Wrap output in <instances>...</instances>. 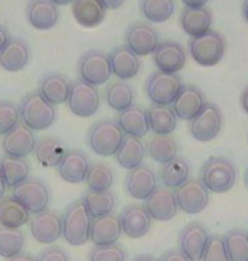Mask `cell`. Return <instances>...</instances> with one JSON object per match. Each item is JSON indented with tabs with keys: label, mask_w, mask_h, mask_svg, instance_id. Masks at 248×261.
Segmentation results:
<instances>
[{
	"label": "cell",
	"mask_w": 248,
	"mask_h": 261,
	"mask_svg": "<svg viewBox=\"0 0 248 261\" xmlns=\"http://www.w3.org/2000/svg\"><path fill=\"white\" fill-rule=\"evenodd\" d=\"M92 216L80 200L72 202L61 216V238L72 246H83L91 241Z\"/></svg>",
	"instance_id": "6da1fadb"
},
{
	"label": "cell",
	"mask_w": 248,
	"mask_h": 261,
	"mask_svg": "<svg viewBox=\"0 0 248 261\" xmlns=\"http://www.w3.org/2000/svg\"><path fill=\"white\" fill-rule=\"evenodd\" d=\"M20 121L31 130L50 129L56 121V109L38 90L26 93L19 106Z\"/></svg>",
	"instance_id": "7a4b0ae2"
},
{
	"label": "cell",
	"mask_w": 248,
	"mask_h": 261,
	"mask_svg": "<svg viewBox=\"0 0 248 261\" xmlns=\"http://www.w3.org/2000/svg\"><path fill=\"white\" fill-rule=\"evenodd\" d=\"M236 166L231 160L224 156H213L200 168V181L213 194L230 192L236 184Z\"/></svg>",
	"instance_id": "3957f363"
},
{
	"label": "cell",
	"mask_w": 248,
	"mask_h": 261,
	"mask_svg": "<svg viewBox=\"0 0 248 261\" xmlns=\"http://www.w3.org/2000/svg\"><path fill=\"white\" fill-rule=\"evenodd\" d=\"M124 133L114 119H100L87 130V144L99 156H116Z\"/></svg>",
	"instance_id": "277c9868"
},
{
	"label": "cell",
	"mask_w": 248,
	"mask_h": 261,
	"mask_svg": "<svg viewBox=\"0 0 248 261\" xmlns=\"http://www.w3.org/2000/svg\"><path fill=\"white\" fill-rule=\"evenodd\" d=\"M189 53L200 66L218 65L226 55V39L218 31L209 29L208 33L189 41Z\"/></svg>",
	"instance_id": "5b68a950"
},
{
	"label": "cell",
	"mask_w": 248,
	"mask_h": 261,
	"mask_svg": "<svg viewBox=\"0 0 248 261\" xmlns=\"http://www.w3.org/2000/svg\"><path fill=\"white\" fill-rule=\"evenodd\" d=\"M182 87V78L175 75V73H165L156 70L146 78L145 92L153 102V106H172Z\"/></svg>",
	"instance_id": "8992f818"
},
{
	"label": "cell",
	"mask_w": 248,
	"mask_h": 261,
	"mask_svg": "<svg viewBox=\"0 0 248 261\" xmlns=\"http://www.w3.org/2000/svg\"><path fill=\"white\" fill-rule=\"evenodd\" d=\"M78 76L88 85L100 87L109 82L110 75V63H109V53L102 49H91L83 53L78 60L77 65Z\"/></svg>",
	"instance_id": "52a82bcc"
},
{
	"label": "cell",
	"mask_w": 248,
	"mask_h": 261,
	"mask_svg": "<svg viewBox=\"0 0 248 261\" xmlns=\"http://www.w3.org/2000/svg\"><path fill=\"white\" fill-rule=\"evenodd\" d=\"M12 197L28 208L29 214H41L50 207L51 190L46 181L39 178H28L12 189Z\"/></svg>",
	"instance_id": "ba28073f"
},
{
	"label": "cell",
	"mask_w": 248,
	"mask_h": 261,
	"mask_svg": "<svg viewBox=\"0 0 248 261\" xmlns=\"http://www.w3.org/2000/svg\"><path fill=\"white\" fill-rule=\"evenodd\" d=\"M66 103L72 114L77 117L96 116L100 107V93L97 90V87L88 85V83L78 78V80L72 83Z\"/></svg>",
	"instance_id": "9c48e42d"
},
{
	"label": "cell",
	"mask_w": 248,
	"mask_h": 261,
	"mask_svg": "<svg viewBox=\"0 0 248 261\" xmlns=\"http://www.w3.org/2000/svg\"><path fill=\"white\" fill-rule=\"evenodd\" d=\"M191 134L200 143H209L218 138L223 129V112L213 102H208L204 109L191 121Z\"/></svg>",
	"instance_id": "30bf717a"
},
{
	"label": "cell",
	"mask_w": 248,
	"mask_h": 261,
	"mask_svg": "<svg viewBox=\"0 0 248 261\" xmlns=\"http://www.w3.org/2000/svg\"><path fill=\"white\" fill-rule=\"evenodd\" d=\"M178 211L194 216L206 211L209 205V190L197 178H189L186 184L175 190Z\"/></svg>",
	"instance_id": "8fae6325"
},
{
	"label": "cell",
	"mask_w": 248,
	"mask_h": 261,
	"mask_svg": "<svg viewBox=\"0 0 248 261\" xmlns=\"http://www.w3.org/2000/svg\"><path fill=\"white\" fill-rule=\"evenodd\" d=\"M126 46L138 56L153 55L160 44V34L153 25L146 22H133L126 29Z\"/></svg>",
	"instance_id": "7c38bea8"
},
{
	"label": "cell",
	"mask_w": 248,
	"mask_h": 261,
	"mask_svg": "<svg viewBox=\"0 0 248 261\" xmlns=\"http://www.w3.org/2000/svg\"><path fill=\"white\" fill-rule=\"evenodd\" d=\"M158 187V176L148 165H140L129 170L124 178V189L129 197L145 202Z\"/></svg>",
	"instance_id": "4fadbf2b"
},
{
	"label": "cell",
	"mask_w": 248,
	"mask_h": 261,
	"mask_svg": "<svg viewBox=\"0 0 248 261\" xmlns=\"http://www.w3.org/2000/svg\"><path fill=\"white\" fill-rule=\"evenodd\" d=\"M209 241V231L204 224L191 222L181 231L178 249L191 261H200Z\"/></svg>",
	"instance_id": "5bb4252c"
},
{
	"label": "cell",
	"mask_w": 248,
	"mask_h": 261,
	"mask_svg": "<svg viewBox=\"0 0 248 261\" xmlns=\"http://www.w3.org/2000/svg\"><path fill=\"white\" fill-rule=\"evenodd\" d=\"M33 238L41 244H53L61 238V216L60 212L46 208L29 221Z\"/></svg>",
	"instance_id": "9a60e30c"
},
{
	"label": "cell",
	"mask_w": 248,
	"mask_h": 261,
	"mask_svg": "<svg viewBox=\"0 0 248 261\" xmlns=\"http://www.w3.org/2000/svg\"><path fill=\"white\" fill-rule=\"evenodd\" d=\"M187 61V53L182 48L181 43L172 39L160 41L158 48L153 53V63L158 68V71L165 73H177L186 66Z\"/></svg>",
	"instance_id": "2e32d148"
},
{
	"label": "cell",
	"mask_w": 248,
	"mask_h": 261,
	"mask_svg": "<svg viewBox=\"0 0 248 261\" xmlns=\"http://www.w3.org/2000/svg\"><path fill=\"white\" fill-rule=\"evenodd\" d=\"M34 130L26 127L22 122L17 127H14L9 134L4 136L2 139V149L5 156H12V158H28L31 153H34L36 148Z\"/></svg>",
	"instance_id": "e0dca14e"
},
{
	"label": "cell",
	"mask_w": 248,
	"mask_h": 261,
	"mask_svg": "<svg viewBox=\"0 0 248 261\" xmlns=\"http://www.w3.org/2000/svg\"><path fill=\"white\" fill-rule=\"evenodd\" d=\"M206 95L196 85H184L172 103L175 116L182 121H192L206 106Z\"/></svg>",
	"instance_id": "ac0fdd59"
},
{
	"label": "cell",
	"mask_w": 248,
	"mask_h": 261,
	"mask_svg": "<svg viewBox=\"0 0 248 261\" xmlns=\"http://www.w3.org/2000/svg\"><path fill=\"white\" fill-rule=\"evenodd\" d=\"M145 207L150 217L155 221H170L178 211L175 192L167 187H156L155 192L145 200Z\"/></svg>",
	"instance_id": "d6986e66"
},
{
	"label": "cell",
	"mask_w": 248,
	"mask_h": 261,
	"mask_svg": "<svg viewBox=\"0 0 248 261\" xmlns=\"http://www.w3.org/2000/svg\"><path fill=\"white\" fill-rule=\"evenodd\" d=\"M121 229L128 238L131 239H140L146 236L151 229V221L148 211L145 205L134 203V205H128L119 216Z\"/></svg>",
	"instance_id": "ffe728a7"
},
{
	"label": "cell",
	"mask_w": 248,
	"mask_h": 261,
	"mask_svg": "<svg viewBox=\"0 0 248 261\" xmlns=\"http://www.w3.org/2000/svg\"><path fill=\"white\" fill-rule=\"evenodd\" d=\"M91 170V161L87 154L80 149H68L65 158L58 165V173L66 184H82L87 178V173Z\"/></svg>",
	"instance_id": "44dd1931"
},
{
	"label": "cell",
	"mask_w": 248,
	"mask_h": 261,
	"mask_svg": "<svg viewBox=\"0 0 248 261\" xmlns=\"http://www.w3.org/2000/svg\"><path fill=\"white\" fill-rule=\"evenodd\" d=\"M109 63H110V71L123 82L134 78L141 70L140 56L134 55L126 44L116 46V48L110 51Z\"/></svg>",
	"instance_id": "7402d4cb"
},
{
	"label": "cell",
	"mask_w": 248,
	"mask_h": 261,
	"mask_svg": "<svg viewBox=\"0 0 248 261\" xmlns=\"http://www.w3.org/2000/svg\"><path fill=\"white\" fill-rule=\"evenodd\" d=\"M26 17L34 29H53L60 20V10L51 0H29L26 7Z\"/></svg>",
	"instance_id": "603a6c76"
},
{
	"label": "cell",
	"mask_w": 248,
	"mask_h": 261,
	"mask_svg": "<svg viewBox=\"0 0 248 261\" xmlns=\"http://www.w3.org/2000/svg\"><path fill=\"white\" fill-rule=\"evenodd\" d=\"M31 60L29 44L20 38H10L5 48L0 51V68L5 71L15 73L28 66Z\"/></svg>",
	"instance_id": "cb8c5ba5"
},
{
	"label": "cell",
	"mask_w": 248,
	"mask_h": 261,
	"mask_svg": "<svg viewBox=\"0 0 248 261\" xmlns=\"http://www.w3.org/2000/svg\"><path fill=\"white\" fill-rule=\"evenodd\" d=\"M121 234H123V229H121L119 216H116V214H107V216L92 219L91 241L96 246H107V244L118 243Z\"/></svg>",
	"instance_id": "d4e9b609"
},
{
	"label": "cell",
	"mask_w": 248,
	"mask_h": 261,
	"mask_svg": "<svg viewBox=\"0 0 248 261\" xmlns=\"http://www.w3.org/2000/svg\"><path fill=\"white\" fill-rule=\"evenodd\" d=\"M70 87L72 82L68 80L66 75L53 71V73H46L39 80L38 92L43 95V98L53 103V106H60V103L66 102L68 93H70Z\"/></svg>",
	"instance_id": "484cf974"
},
{
	"label": "cell",
	"mask_w": 248,
	"mask_h": 261,
	"mask_svg": "<svg viewBox=\"0 0 248 261\" xmlns=\"http://www.w3.org/2000/svg\"><path fill=\"white\" fill-rule=\"evenodd\" d=\"M116 122L119 124V127L124 133V136H133V138L141 139V138H145L150 130L146 109L140 106H131L126 109V111L119 112Z\"/></svg>",
	"instance_id": "4316f807"
},
{
	"label": "cell",
	"mask_w": 248,
	"mask_h": 261,
	"mask_svg": "<svg viewBox=\"0 0 248 261\" xmlns=\"http://www.w3.org/2000/svg\"><path fill=\"white\" fill-rule=\"evenodd\" d=\"M213 24V14L208 7H186L181 12V28L191 38L208 33Z\"/></svg>",
	"instance_id": "83f0119b"
},
{
	"label": "cell",
	"mask_w": 248,
	"mask_h": 261,
	"mask_svg": "<svg viewBox=\"0 0 248 261\" xmlns=\"http://www.w3.org/2000/svg\"><path fill=\"white\" fill-rule=\"evenodd\" d=\"M66 146L63 144V141L58 138H41L36 143L34 154L36 160L39 161V165H43L44 168H58V165L61 163V160L66 154Z\"/></svg>",
	"instance_id": "f1b7e54d"
},
{
	"label": "cell",
	"mask_w": 248,
	"mask_h": 261,
	"mask_svg": "<svg viewBox=\"0 0 248 261\" xmlns=\"http://www.w3.org/2000/svg\"><path fill=\"white\" fill-rule=\"evenodd\" d=\"M107 9L100 0H75L72 4L73 19L83 28H96L105 19Z\"/></svg>",
	"instance_id": "f546056e"
},
{
	"label": "cell",
	"mask_w": 248,
	"mask_h": 261,
	"mask_svg": "<svg viewBox=\"0 0 248 261\" xmlns=\"http://www.w3.org/2000/svg\"><path fill=\"white\" fill-rule=\"evenodd\" d=\"M191 163L187 158L184 156H175L173 160L167 161L160 170V178L163 187L167 189H178L181 185H184L186 181L191 178Z\"/></svg>",
	"instance_id": "4dcf8cb0"
},
{
	"label": "cell",
	"mask_w": 248,
	"mask_h": 261,
	"mask_svg": "<svg viewBox=\"0 0 248 261\" xmlns=\"http://www.w3.org/2000/svg\"><path fill=\"white\" fill-rule=\"evenodd\" d=\"M29 211L12 195L0 198V226L9 229H20L24 224H29Z\"/></svg>",
	"instance_id": "1f68e13d"
},
{
	"label": "cell",
	"mask_w": 248,
	"mask_h": 261,
	"mask_svg": "<svg viewBox=\"0 0 248 261\" xmlns=\"http://www.w3.org/2000/svg\"><path fill=\"white\" fill-rule=\"evenodd\" d=\"M0 173L4 176L5 187L15 189L22 181L29 178L31 165L28 158H12V156H2L0 158Z\"/></svg>",
	"instance_id": "d6a6232c"
},
{
	"label": "cell",
	"mask_w": 248,
	"mask_h": 261,
	"mask_svg": "<svg viewBox=\"0 0 248 261\" xmlns=\"http://www.w3.org/2000/svg\"><path fill=\"white\" fill-rule=\"evenodd\" d=\"M146 153V146L140 138H133V136H124L123 143H121L118 153H116V161L119 166L126 170H133L136 166L143 165Z\"/></svg>",
	"instance_id": "836d02e7"
},
{
	"label": "cell",
	"mask_w": 248,
	"mask_h": 261,
	"mask_svg": "<svg viewBox=\"0 0 248 261\" xmlns=\"http://www.w3.org/2000/svg\"><path fill=\"white\" fill-rule=\"evenodd\" d=\"M146 114H148L150 130H153L155 136H170L177 129L178 117L172 106H151Z\"/></svg>",
	"instance_id": "e575fe53"
},
{
	"label": "cell",
	"mask_w": 248,
	"mask_h": 261,
	"mask_svg": "<svg viewBox=\"0 0 248 261\" xmlns=\"http://www.w3.org/2000/svg\"><path fill=\"white\" fill-rule=\"evenodd\" d=\"M107 106L116 112H123L128 107L134 106V90L129 83L123 80L109 83L104 92Z\"/></svg>",
	"instance_id": "d590c367"
},
{
	"label": "cell",
	"mask_w": 248,
	"mask_h": 261,
	"mask_svg": "<svg viewBox=\"0 0 248 261\" xmlns=\"http://www.w3.org/2000/svg\"><path fill=\"white\" fill-rule=\"evenodd\" d=\"M82 202H83V205L87 207V211L92 216V219H96V217L107 216V214H112L116 203H118V198H116V195L110 190L107 192L88 190L83 194Z\"/></svg>",
	"instance_id": "8d00e7d4"
},
{
	"label": "cell",
	"mask_w": 248,
	"mask_h": 261,
	"mask_svg": "<svg viewBox=\"0 0 248 261\" xmlns=\"http://www.w3.org/2000/svg\"><path fill=\"white\" fill-rule=\"evenodd\" d=\"M146 151L153 161L165 165L178 156V144L172 136H153L146 144Z\"/></svg>",
	"instance_id": "74e56055"
},
{
	"label": "cell",
	"mask_w": 248,
	"mask_h": 261,
	"mask_svg": "<svg viewBox=\"0 0 248 261\" xmlns=\"http://www.w3.org/2000/svg\"><path fill=\"white\" fill-rule=\"evenodd\" d=\"M223 241L230 261H248V232L245 229H230Z\"/></svg>",
	"instance_id": "f35d334b"
},
{
	"label": "cell",
	"mask_w": 248,
	"mask_h": 261,
	"mask_svg": "<svg viewBox=\"0 0 248 261\" xmlns=\"http://www.w3.org/2000/svg\"><path fill=\"white\" fill-rule=\"evenodd\" d=\"M140 10L146 20L160 24L170 19L175 12V0H141Z\"/></svg>",
	"instance_id": "ab89813d"
},
{
	"label": "cell",
	"mask_w": 248,
	"mask_h": 261,
	"mask_svg": "<svg viewBox=\"0 0 248 261\" xmlns=\"http://www.w3.org/2000/svg\"><path fill=\"white\" fill-rule=\"evenodd\" d=\"M26 236L20 229H9L0 226V256L10 259L22 253Z\"/></svg>",
	"instance_id": "60d3db41"
},
{
	"label": "cell",
	"mask_w": 248,
	"mask_h": 261,
	"mask_svg": "<svg viewBox=\"0 0 248 261\" xmlns=\"http://www.w3.org/2000/svg\"><path fill=\"white\" fill-rule=\"evenodd\" d=\"M87 187L92 192H107L114 185V171L104 163L91 165V170L87 173Z\"/></svg>",
	"instance_id": "b9f144b4"
},
{
	"label": "cell",
	"mask_w": 248,
	"mask_h": 261,
	"mask_svg": "<svg viewBox=\"0 0 248 261\" xmlns=\"http://www.w3.org/2000/svg\"><path fill=\"white\" fill-rule=\"evenodd\" d=\"M20 124L19 106L10 100H0V134H9Z\"/></svg>",
	"instance_id": "7bdbcfd3"
},
{
	"label": "cell",
	"mask_w": 248,
	"mask_h": 261,
	"mask_svg": "<svg viewBox=\"0 0 248 261\" xmlns=\"http://www.w3.org/2000/svg\"><path fill=\"white\" fill-rule=\"evenodd\" d=\"M88 261H126V251L118 243L107 246H94Z\"/></svg>",
	"instance_id": "ee69618b"
},
{
	"label": "cell",
	"mask_w": 248,
	"mask_h": 261,
	"mask_svg": "<svg viewBox=\"0 0 248 261\" xmlns=\"http://www.w3.org/2000/svg\"><path fill=\"white\" fill-rule=\"evenodd\" d=\"M200 261H230L228 253H226V248H224L223 236H219V234L209 236L208 246H206V251Z\"/></svg>",
	"instance_id": "f6af8a7d"
},
{
	"label": "cell",
	"mask_w": 248,
	"mask_h": 261,
	"mask_svg": "<svg viewBox=\"0 0 248 261\" xmlns=\"http://www.w3.org/2000/svg\"><path fill=\"white\" fill-rule=\"evenodd\" d=\"M36 259L38 261H72L70 254L60 246H50V248L43 249Z\"/></svg>",
	"instance_id": "bcb514c9"
},
{
	"label": "cell",
	"mask_w": 248,
	"mask_h": 261,
	"mask_svg": "<svg viewBox=\"0 0 248 261\" xmlns=\"http://www.w3.org/2000/svg\"><path fill=\"white\" fill-rule=\"evenodd\" d=\"M158 261H191L181 249H168L162 254V258Z\"/></svg>",
	"instance_id": "7dc6e473"
},
{
	"label": "cell",
	"mask_w": 248,
	"mask_h": 261,
	"mask_svg": "<svg viewBox=\"0 0 248 261\" xmlns=\"http://www.w3.org/2000/svg\"><path fill=\"white\" fill-rule=\"evenodd\" d=\"M10 41V33L9 29L5 28V25L0 24V51H2L5 48V44H7Z\"/></svg>",
	"instance_id": "c3c4849f"
},
{
	"label": "cell",
	"mask_w": 248,
	"mask_h": 261,
	"mask_svg": "<svg viewBox=\"0 0 248 261\" xmlns=\"http://www.w3.org/2000/svg\"><path fill=\"white\" fill-rule=\"evenodd\" d=\"M100 2L104 4V7L105 9H110V10H114V9H119L121 5H123L126 0H100Z\"/></svg>",
	"instance_id": "681fc988"
},
{
	"label": "cell",
	"mask_w": 248,
	"mask_h": 261,
	"mask_svg": "<svg viewBox=\"0 0 248 261\" xmlns=\"http://www.w3.org/2000/svg\"><path fill=\"white\" fill-rule=\"evenodd\" d=\"M7 261H38V259H36L33 254H29V253H19L17 256L10 258Z\"/></svg>",
	"instance_id": "f907efd6"
},
{
	"label": "cell",
	"mask_w": 248,
	"mask_h": 261,
	"mask_svg": "<svg viewBox=\"0 0 248 261\" xmlns=\"http://www.w3.org/2000/svg\"><path fill=\"white\" fill-rule=\"evenodd\" d=\"M186 4V7H206V4L209 0H182Z\"/></svg>",
	"instance_id": "816d5d0a"
},
{
	"label": "cell",
	"mask_w": 248,
	"mask_h": 261,
	"mask_svg": "<svg viewBox=\"0 0 248 261\" xmlns=\"http://www.w3.org/2000/svg\"><path fill=\"white\" fill-rule=\"evenodd\" d=\"M240 103H241V107H243V111L248 114V87L245 88L243 92H241V95H240Z\"/></svg>",
	"instance_id": "f5cc1de1"
},
{
	"label": "cell",
	"mask_w": 248,
	"mask_h": 261,
	"mask_svg": "<svg viewBox=\"0 0 248 261\" xmlns=\"http://www.w3.org/2000/svg\"><path fill=\"white\" fill-rule=\"evenodd\" d=\"M134 261H158L155 256H151V254H140V256H136Z\"/></svg>",
	"instance_id": "db71d44e"
},
{
	"label": "cell",
	"mask_w": 248,
	"mask_h": 261,
	"mask_svg": "<svg viewBox=\"0 0 248 261\" xmlns=\"http://www.w3.org/2000/svg\"><path fill=\"white\" fill-rule=\"evenodd\" d=\"M5 181H4V176H2V173H0V198H4L5 197Z\"/></svg>",
	"instance_id": "11a10c76"
},
{
	"label": "cell",
	"mask_w": 248,
	"mask_h": 261,
	"mask_svg": "<svg viewBox=\"0 0 248 261\" xmlns=\"http://www.w3.org/2000/svg\"><path fill=\"white\" fill-rule=\"evenodd\" d=\"M241 14H243L245 20L248 22V0H243V5H241Z\"/></svg>",
	"instance_id": "9f6ffc18"
},
{
	"label": "cell",
	"mask_w": 248,
	"mask_h": 261,
	"mask_svg": "<svg viewBox=\"0 0 248 261\" xmlns=\"http://www.w3.org/2000/svg\"><path fill=\"white\" fill-rule=\"evenodd\" d=\"M51 2L55 4L56 7H58V5H68V4H73V2H75V0H51Z\"/></svg>",
	"instance_id": "6f0895ef"
},
{
	"label": "cell",
	"mask_w": 248,
	"mask_h": 261,
	"mask_svg": "<svg viewBox=\"0 0 248 261\" xmlns=\"http://www.w3.org/2000/svg\"><path fill=\"white\" fill-rule=\"evenodd\" d=\"M245 185H246V189H248V168L245 171Z\"/></svg>",
	"instance_id": "680465c9"
}]
</instances>
